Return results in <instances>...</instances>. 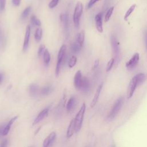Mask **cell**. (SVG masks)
<instances>
[{
  "label": "cell",
  "mask_w": 147,
  "mask_h": 147,
  "mask_svg": "<svg viewBox=\"0 0 147 147\" xmlns=\"http://www.w3.org/2000/svg\"><path fill=\"white\" fill-rule=\"evenodd\" d=\"M42 36V30L41 28H37L34 33V39L36 42H40Z\"/></svg>",
  "instance_id": "21"
},
{
  "label": "cell",
  "mask_w": 147,
  "mask_h": 147,
  "mask_svg": "<svg viewBox=\"0 0 147 147\" xmlns=\"http://www.w3.org/2000/svg\"><path fill=\"white\" fill-rule=\"evenodd\" d=\"M56 134L55 132L53 131V132L51 133L47 137V138L44 140L43 144H42V146L43 147H49L50 146H51L56 138Z\"/></svg>",
  "instance_id": "10"
},
{
  "label": "cell",
  "mask_w": 147,
  "mask_h": 147,
  "mask_svg": "<svg viewBox=\"0 0 147 147\" xmlns=\"http://www.w3.org/2000/svg\"><path fill=\"white\" fill-rule=\"evenodd\" d=\"M83 6L81 2H78L74 12L73 15V21L75 27L76 28H78L79 26V22H80V18L83 13Z\"/></svg>",
  "instance_id": "3"
},
{
  "label": "cell",
  "mask_w": 147,
  "mask_h": 147,
  "mask_svg": "<svg viewBox=\"0 0 147 147\" xmlns=\"http://www.w3.org/2000/svg\"><path fill=\"white\" fill-rule=\"evenodd\" d=\"M136 78H137V80L138 86H140L141 84H142L144 82V81L145 80V79H146L145 75L142 73L138 74L136 75Z\"/></svg>",
  "instance_id": "24"
},
{
  "label": "cell",
  "mask_w": 147,
  "mask_h": 147,
  "mask_svg": "<svg viewBox=\"0 0 147 147\" xmlns=\"http://www.w3.org/2000/svg\"><path fill=\"white\" fill-rule=\"evenodd\" d=\"M76 61H77L76 57L75 56H72L70 57V59H69L68 63V65L69 68H73L76 64Z\"/></svg>",
  "instance_id": "25"
},
{
  "label": "cell",
  "mask_w": 147,
  "mask_h": 147,
  "mask_svg": "<svg viewBox=\"0 0 147 147\" xmlns=\"http://www.w3.org/2000/svg\"><path fill=\"white\" fill-rule=\"evenodd\" d=\"M100 0H90L89 1V2L88 3V5H87V9H90L91 8L96 2L98 1H99Z\"/></svg>",
  "instance_id": "35"
},
{
  "label": "cell",
  "mask_w": 147,
  "mask_h": 147,
  "mask_svg": "<svg viewBox=\"0 0 147 147\" xmlns=\"http://www.w3.org/2000/svg\"><path fill=\"white\" fill-rule=\"evenodd\" d=\"M89 89H90L89 80L86 77H83L80 90H82L84 92H87V91H88Z\"/></svg>",
  "instance_id": "16"
},
{
  "label": "cell",
  "mask_w": 147,
  "mask_h": 147,
  "mask_svg": "<svg viewBox=\"0 0 147 147\" xmlns=\"http://www.w3.org/2000/svg\"><path fill=\"white\" fill-rule=\"evenodd\" d=\"M6 6V0H0V11L5 10Z\"/></svg>",
  "instance_id": "34"
},
{
  "label": "cell",
  "mask_w": 147,
  "mask_h": 147,
  "mask_svg": "<svg viewBox=\"0 0 147 147\" xmlns=\"http://www.w3.org/2000/svg\"><path fill=\"white\" fill-rule=\"evenodd\" d=\"M30 26H27L25 30L24 43H23V51L26 52L28 48L29 40H30Z\"/></svg>",
  "instance_id": "8"
},
{
  "label": "cell",
  "mask_w": 147,
  "mask_h": 147,
  "mask_svg": "<svg viewBox=\"0 0 147 147\" xmlns=\"http://www.w3.org/2000/svg\"><path fill=\"white\" fill-rule=\"evenodd\" d=\"M103 83H102L97 88L96 90V92L94 94V98L91 101V107H93L95 106V105L96 104L98 100V99H99V95H100V92H101V90L102 89V87H103Z\"/></svg>",
  "instance_id": "12"
},
{
  "label": "cell",
  "mask_w": 147,
  "mask_h": 147,
  "mask_svg": "<svg viewBox=\"0 0 147 147\" xmlns=\"http://www.w3.org/2000/svg\"><path fill=\"white\" fill-rule=\"evenodd\" d=\"M60 20L61 21V22L62 23H63L65 28H67L68 23V17L66 13H61L60 14Z\"/></svg>",
  "instance_id": "22"
},
{
  "label": "cell",
  "mask_w": 147,
  "mask_h": 147,
  "mask_svg": "<svg viewBox=\"0 0 147 147\" xmlns=\"http://www.w3.org/2000/svg\"><path fill=\"white\" fill-rule=\"evenodd\" d=\"M18 116H15L13 118H12L9 121V122L7 123V125L4 127V129H3V133H2L3 136H6V135H7L8 134V133H9L10 129L11 126L14 123V122L18 118Z\"/></svg>",
  "instance_id": "14"
},
{
  "label": "cell",
  "mask_w": 147,
  "mask_h": 147,
  "mask_svg": "<svg viewBox=\"0 0 147 147\" xmlns=\"http://www.w3.org/2000/svg\"><path fill=\"white\" fill-rule=\"evenodd\" d=\"M52 90V87L50 86H45L44 87H43L41 90V93L42 94V95H48L49 94Z\"/></svg>",
  "instance_id": "29"
},
{
  "label": "cell",
  "mask_w": 147,
  "mask_h": 147,
  "mask_svg": "<svg viewBox=\"0 0 147 147\" xmlns=\"http://www.w3.org/2000/svg\"><path fill=\"white\" fill-rule=\"evenodd\" d=\"M99 64V59H96L94 63V65H93V67H92V69H96L98 67Z\"/></svg>",
  "instance_id": "38"
},
{
  "label": "cell",
  "mask_w": 147,
  "mask_h": 147,
  "mask_svg": "<svg viewBox=\"0 0 147 147\" xmlns=\"http://www.w3.org/2000/svg\"><path fill=\"white\" fill-rule=\"evenodd\" d=\"M84 37H85V32L84 30H82V31H80L77 37V42L79 44V45L82 47L84 41Z\"/></svg>",
  "instance_id": "18"
},
{
  "label": "cell",
  "mask_w": 147,
  "mask_h": 147,
  "mask_svg": "<svg viewBox=\"0 0 147 147\" xmlns=\"http://www.w3.org/2000/svg\"><path fill=\"white\" fill-rule=\"evenodd\" d=\"M95 25L97 30L100 32L102 33L103 31V25H102V13H98L95 17Z\"/></svg>",
  "instance_id": "11"
},
{
  "label": "cell",
  "mask_w": 147,
  "mask_h": 147,
  "mask_svg": "<svg viewBox=\"0 0 147 147\" xmlns=\"http://www.w3.org/2000/svg\"><path fill=\"white\" fill-rule=\"evenodd\" d=\"M114 7L112 6L106 12V14H105V22H107L108 21H109L110 17H111V15L113 14V10H114Z\"/></svg>",
  "instance_id": "28"
},
{
  "label": "cell",
  "mask_w": 147,
  "mask_h": 147,
  "mask_svg": "<svg viewBox=\"0 0 147 147\" xmlns=\"http://www.w3.org/2000/svg\"><path fill=\"white\" fill-rule=\"evenodd\" d=\"M112 147H115V145H113Z\"/></svg>",
  "instance_id": "41"
},
{
  "label": "cell",
  "mask_w": 147,
  "mask_h": 147,
  "mask_svg": "<svg viewBox=\"0 0 147 147\" xmlns=\"http://www.w3.org/2000/svg\"><path fill=\"white\" fill-rule=\"evenodd\" d=\"M145 41H146V50H147V33L146 34V38H145Z\"/></svg>",
  "instance_id": "40"
},
{
  "label": "cell",
  "mask_w": 147,
  "mask_h": 147,
  "mask_svg": "<svg viewBox=\"0 0 147 147\" xmlns=\"http://www.w3.org/2000/svg\"><path fill=\"white\" fill-rule=\"evenodd\" d=\"M30 20H31L32 24L34 25L40 26L41 25V21H40V20L37 19L35 16H32L30 18Z\"/></svg>",
  "instance_id": "30"
},
{
  "label": "cell",
  "mask_w": 147,
  "mask_h": 147,
  "mask_svg": "<svg viewBox=\"0 0 147 147\" xmlns=\"http://www.w3.org/2000/svg\"><path fill=\"white\" fill-rule=\"evenodd\" d=\"M48 114V109H45L43 110H42L36 117V118L34 119L33 122V125H34L40 121H41L44 118H45Z\"/></svg>",
  "instance_id": "13"
},
{
  "label": "cell",
  "mask_w": 147,
  "mask_h": 147,
  "mask_svg": "<svg viewBox=\"0 0 147 147\" xmlns=\"http://www.w3.org/2000/svg\"><path fill=\"white\" fill-rule=\"evenodd\" d=\"M59 1V0H51V2L48 4V7L50 9H53V8L55 7L57 5Z\"/></svg>",
  "instance_id": "33"
},
{
  "label": "cell",
  "mask_w": 147,
  "mask_h": 147,
  "mask_svg": "<svg viewBox=\"0 0 147 147\" xmlns=\"http://www.w3.org/2000/svg\"><path fill=\"white\" fill-rule=\"evenodd\" d=\"M85 111H86V104L83 103L74 118L75 130L76 133H78L82 127Z\"/></svg>",
  "instance_id": "1"
},
{
  "label": "cell",
  "mask_w": 147,
  "mask_h": 147,
  "mask_svg": "<svg viewBox=\"0 0 147 147\" xmlns=\"http://www.w3.org/2000/svg\"><path fill=\"white\" fill-rule=\"evenodd\" d=\"M140 59V55L138 53H136L126 63V67L129 70L134 69L138 64Z\"/></svg>",
  "instance_id": "7"
},
{
  "label": "cell",
  "mask_w": 147,
  "mask_h": 147,
  "mask_svg": "<svg viewBox=\"0 0 147 147\" xmlns=\"http://www.w3.org/2000/svg\"><path fill=\"white\" fill-rule=\"evenodd\" d=\"M21 0H11L12 3L15 6H18L20 5Z\"/></svg>",
  "instance_id": "37"
},
{
  "label": "cell",
  "mask_w": 147,
  "mask_h": 147,
  "mask_svg": "<svg viewBox=\"0 0 147 147\" xmlns=\"http://www.w3.org/2000/svg\"><path fill=\"white\" fill-rule=\"evenodd\" d=\"M8 144V140L7 139H4L0 144V147H7Z\"/></svg>",
  "instance_id": "36"
},
{
  "label": "cell",
  "mask_w": 147,
  "mask_h": 147,
  "mask_svg": "<svg viewBox=\"0 0 147 147\" xmlns=\"http://www.w3.org/2000/svg\"><path fill=\"white\" fill-rule=\"evenodd\" d=\"M123 102H124V99L122 96L119 97V98H118L116 100V101L114 103V105L108 115L109 119H110V120L113 119L117 116V115L118 114V113L121 110V109L123 106Z\"/></svg>",
  "instance_id": "2"
},
{
  "label": "cell",
  "mask_w": 147,
  "mask_h": 147,
  "mask_svg": "<svg viewBox=\"0 0 147 147\" xmlns=\"http://www.w3.org/2000/svg\"><path fill=\"white\" fill-rule=\"evenodd\" d=\"M111 43L112 49H113V52L114 56V59H115V60H117V61H118L119 59V54H120L119 43L115 37L113 35H111Z\"/></svg>",
  "instance_id": "5"
},
{
  "label": "cell",
  "mask_w": 147,
  "mask_h": 147,
  "mask_svg": "<svg viewBox=\"0 0 147 147\" xmlns=\"http://www.w3.org/2000/svg\"><path fill=\"white\" fill-rule=\"evenodd\" d=\"M29 90L30 95L32 96H36L38 93V87L37 84L33 83L29 86Z\"/></svg>",
  "instance_id": "17"
},
{
  "label": "cell",
  "mask_w": 147,
  "mask_h": 147,
  "mask_svg": "<svg viewBox=\"0 0 147 147\" xmlns=\"http://www.w3.org/2000/svg\"><path fill=\"white\" fill-rule=\"evenodd\" d=\"M114 61H115V59L114 58L111 59L108 61V63L107 64V66H106V72H109L111 69V68H112V67H113V66L114 65Z\"/></svg>",
  "instance_id": "31"
},
{
  "label": "cell",
  "mask_w": 147,
  "mask_h": 147,
  "mask_svg": "<svg viewBox=\"0 0 147 147\" xmlns=\"http://www.w3.org/2000/svg\"><path fill=\"white\" fill-rule=\"evenodd\" d=\"M30 10H31V6H29L26 7L22 11V13L21 15V18L22 20H24L25 18H26L28 17V16L29 15Z\"/></svg>",
  "instance_id": "26"
},
{
  "label": "cell",
  "mask_w": 147,
  "mask_h": 147,
  "mask_svg": "<svg viewBox=\"0 0 147 147\" xmlns=\"http://www.w3.org/2000/svg\"><path fill=\"white\" fill-rule=\"evenodd\" d=\"M83 77L82 72L80 70H78L74 76V86L78 90H80L82 84Z\"/></svg>",
  "instance_id": "9"
},
{
  "label": "cell",
  "mask_w": 147,
  "mask_h": 147,
  "mask_svg": "<svg viewBox=\"0 0 147 147\" xmlns=\"http://www.w3.org/2000/svg\"><path fill=\"white\" fill-rule=\"evenodd\" d=\"M65 52H66V46L65 45L63 44L61 46L57 55V63H56V65L55 68V75L56 77H57L59 75L62 61H63L65 57Z\"/></svg>",
  "instance_id": "4"
},
{
  "label": "cell",
  "mask_w": 147,
  "mask_h": 147,
  "mask_svg": "<svg viewBox=\"0 0 147 147\" xmlns=\"http://www.w3.org/2000/svg\"><path fill=\"white\" fill-rule=\"evenodd\" d=\"M81 47L79 45V44L77 42V41L74 42L72 45H71V50L74 53H77L79 52L80 49H81Z\"/></svg>",
  "instance_id": "27"
},
{
  "label": "cell",
  "mask_w": 147,
  "mask_h": 147,
  "mask_svg": "<svg viewBox=\"0 0 147 147\" xmlns=\"http://www.w3.org/2000/svg\"><path fill=\"white\" fill-rule=\"evenodd\" d=\"M45 46L44 44H41L40 45V47H38V51H37V55L38 56V57H40L42 55H43V53L45 50Z\"/></svg>",
  "instance_id": "32"
},
{
  "label": "cell",
  "mask_w": 147,
  "mask_h": 147,
  "mask_svg": "<svg viewBox=\"0 0 147 147\" xmlns=\"http://www.w3.org/2000/svg\"><path fill=\"white\" fill-rule=\"evenodd\" d=\"M137 86H138L137 80L135 75L134 77H133L131 79L127 87V99H130L132 97Z\"/></svg>",
  "instance_id": "6"
},
{
  "label": "cell",
  "mask_w": 147,
  "mask_h": 147,
  "mask_svg": "<svg viewBox=\"0 0 147 147\" xmlns=\"http://www.w3.org/2000/svg\"><path fill=\"white\" fill-rule=\"evenodd\" d=\"M75 99L74 97H71L69 99L67 105H66V109L68 111H70L73 110V109L75 107Z\"/></svg>",
  "instance_id": "19"
},
{
  "label": "cell",
  "mask_w": 147,
  "mask_h": 147,
  "mask_svg": "<svg viewBox=\"0 0 147 147\" xmlns=\"http://www.w3.org/2000/svg\"><path fill=\"white\" fill-rule=\"evenodd\" d=\"M74 131H75L74 119H72L70 121L68 127V130H67V137L68 138L71 137L72 136L74 133Z\"/></svg>",
  "instance_id": "15"
},
{
  "label": "cell",
  "mask_w": 147,
  "mask_h": 147,
  "mask_svg": "<svg viewBox=\"0 0 147 147\" xmlns=\"http://www.w3.org/2000/svg\"><path fill=\"white\" fill-rule=\"evenodd\" d=\"M2 78H3V74L2 72H0V83L2 82Z\"/></svg>",
  "instance_id": "39"
},
{
  "label": "cell",
  "mask_w": 147,
  "mask_h": 147,
  "mask_svg": "<svg viewBox=\"0 0 147 147\" xmlns=\"http://www.w3.org/2000/svg\"><path fill=\"white\" fill-rule=\"evenodd\" d=\"M136 7V4H133L127 9V10L126 11V12L124 16V20L125 21H126L127 20V18H129L130 15L133 13V11H134Z\"/></svg>",
  "instance_id": "23"
},
{
  "label": "cell",
  "mask_w": 147,
  "mask_h": 147,
  "mask_svg": "<svg viewBox=\"0 0 147 147\" xmlns=\"http://www.w3.org/2000/svg\"><path fill=\"white\" fill-rule=\"evenodd\" d=\"M43 60H44V64L47 66L49 65L51 61V55L49 53V51L47 49H45L43 53Z\"/></svg>",
  "instance_id": "20"
}]
</instances>
